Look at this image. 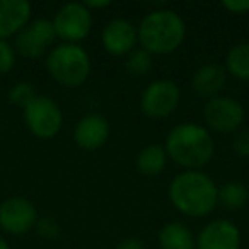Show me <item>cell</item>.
Listing matches in <instances>:
<instances>
[{"mask_svg":"<svg viewBox=\"0 0 249 249\" xmlns=\"http://www.w3.org/2000/svg\"><path fill=\"white\" fill-rule=\"evenodd\" d=\"M213 139L207 128L195 123L174 126L166 139L167 157L188 171H198L213 157Z\"/></svg>","mask_w":249,"mask_h":249,"instance_id":"1","label":"cell"},{"mask_svg":"<svg viewBox=\"0 0 249 249\" xmlns=\"http://www.w3.org/2000/svg\"><path fill=\"white\" fill-rule=\"evenodd\" d=\"M215 183L201 171H184L169 186L171 203L188 217H205L218 203Z\"/></svg>","mask_w":249,"mask_h":249,"instance_id":"2","label":"cell"},{"mask_svg":"<svg viewBox=\"0 0 249 249\" xmlns=\"http://www.w3.org/2000/svg\"><path fill=\"white\" fill-rule=\"evenodd\" d=\"M186 28L179 14L171 9L152 11L142 19L139 26V41L150 55L173 53L184 41Z\"/></svg>","mask_w":249,"mask_h":249,"instance_id":"3","label":"cell"},{"mask_svg":"<svg viewBox=\"0 0 249 249\" xmlns=\"http://www.w3.org/2000/svg\"><path fill=\"white\" fill-rule=\"evenodd\" d=\"M50 75L65 87H79L90 73V58L79 45L63 43L56 46L46 58Z\"/></svg>","mask_w":249,"mask_h":249,"instance_id":"4","label":"cell"},{"mask_svg":"<svg viewBox=\"0 0 249 249\" xmlns=\"http://www.w3.org/2000/svg\"><path fill=\"white\" fill-rule=\"evenodd\" d=\"M24 121L29 132L39 139H53L63 123L58 104L46 96H36L24 109Z\"/></svg>","mask_w":249,"mask_h":249,"instance_id":"5","label":"cell"},{"mask_svg":"<svg viewBox=\"0 0 249 249\" xmlns=\"http://www.w3.org/2000/svg\"><path fill=\"white\" fill-rule=\"evenodd\" d=\"M203 118L205 123L215 132L235 133L244 121V107L237 99L215 96L208 99V103L205 104Z\"/></svg>","mask_w":249,"mask_h":249,"instance_id":"6","label":"cell"},{"mask_svg":"<svg viewBox=\"0 0 249 249\" xmlns=\"http://www.w3.org/2000/svg\"><path fill=\"white\" fill-rule=\"evenodd\" d=\"M179 87L169 79H160L149 84L143 90L140 106L149 118H166L174 113L179 104Z\"/></svg>","mask_w":249,"mask_h":249,"instance_id":"7","label":"cell"},{"mask_svg":"<svg viewBox=\"0 0 249 249\" xmlns=\"http://www.w3.org/2000/svg\"><path fill=\"white\" fill-rule=\"evenodd\" d=\"M53 28H55L56 38H62L69 43L80 41L90 31L92 18H90L89 9L84 4H65L53 19Z\"/></svg>","mask_w":249,"mask_h":249,"instance_id":"8","label":"cell"},{"mask_svg":"<svg viewBox=\"0 0 249 249\" xmlns=\"http://www.w3.org/2000/svg\"><path fill=\"white\" fill-rule=\"evenodd\" d=\"M55 38L53 22L48 19H36L16 35V48L28 58H39L45 55L46 48L55 41Z\"/></svg>","mask_w":249,"mask_h":249,"instance_id":"9","label":"cell"},{"mask_svg":"<svg viewBox=\"0 0 249 249\" xmlns=\"http://www.w3.org/2000/svg\"><path fill=\"white\" fill-rule=\"evenodd\" d=\"M36 220H38V213L35 205L26 198H7L0 205V227L9 234H26L35 227Z\"/></svg>","mask_w":249,"mask_h":249,"instance_id":"10","label":"cell"},{"mask_svg":"<svg viewBox=\"0 0 249 249\" xmlns=\"http://www.w3.org/2000/svg\"><path fill=\"white\" fill-rule=\"evenodd\" d=\"M239 229L229 220H213L207 224L196 239V249H239Z\"/></svg>","mask_w":249,"mask_h":249,"instance_id":"11","label":"cell"},{"mask_svg":"<svg viewBox=\"0 0 249 249\" xmlns=\"http://www.w3.org/2000/svg\"><path fill=\"white\" fill-rule=\"evenodd\" d=\"M101 39H103V45L107 53L121 56L132 52L135 43L139 41V36H137V29L130 21L114 19V21L107 22Z\"/></svg>","mask_w":249,"mask_h":249,"instance_id":"12","label":"cell"},{"mask_svg":"<svg viewBox=\"0 0 249 249\" xmlns=\"http://www.w3.org/2000/svg\"><path fill=\"white\" fill-rule=\"evenodd\" d=\"M109 137V123L101 114H87L77 123L73 139L75 143L84 150H96Z\"/></svg>","mask_w":249,"mask_h":249,"instance_id":"13","label":"cell"},{"mask_svg":"<svg viewBox=\"0 0 249 249\" xmlns=\"http://www.w3.org/2000/svg\"><path fill=\"white\" fill-rule=\"evenodd\" d=\"M31 18V4L26 0H0V39L18 35Z\"/></svg>","mask_w":249,"mask_h":249,"instance_id":"14","label":"cell"},{"mask_svg":"<svg viewBox=\"0 0 249 249\" xmlns=\"http://www.w3.org/2000/svg\"><path fill=\"white\" fill-rule=\"evenodd\" d=\"M227 82L225 69L218 63H205L191 77V87L200 97H215Z\"/></svg>","mask_w":249,"mask_h":249,"instance_id":"15","label":"cell"},{"mask_svg":"<svg viewBox=\"0 0 249 249\" xmlns=\"http://www.w3.org/2000/svg\"><path fill=\"white\" fill-rule=\"evenodd\" d=\"M159 244L160 249H196L193 232L181 222H171L160 229Z\"/></svg>","mask_w":249,"mask_h":249,"instance_id":"16","label":"cell"},{"mask_svg":"<svg viewBox=\"0 0 249 249\" xmlns=\"http://www.w3.org/2000/svg\"><path fill=\"white\" fill-rule=\"evenodd\" d=\"M167 162V154L162 145H147L137 156V169L145 176H157L164 171Z\"/></svg>","mask_w":249,"mask_h":249,"instance_id":"17","label":"cell"},{"mask_svg":"<svg viewBox=\"0 0 249 249\" xmlns=\"http://www.w3.org/2000/svg\"><path fill=\"white\" fill-rule=\"evenodd\" d=\"M225 69L239 80H249V41L232 46L225 58Z\"/></svg>","mask_w":249,"mask_h":249,"instance_id":"18","label":"cell"},{"mask_svg":"<svg viewBox=\"0 0 249 249\" xmlns=\"http://www.w3.org/2000/svg\"><path fill=\"white\" fill-rule=\"evenodd\" d=\"M217 198L227 210H241L249 200V191L242 183L231 181L217 190Z\"/></svg>","mask_w":249,"mask_h":249,"instance_id":"19","label":"cell"},{"mask_svg":"<svg viewBox=\"0 0 249 249\" xmlns=\"http://www.w3.org/2000/svg\"><path fill=\"white\" fill-rule=\"evenodd\" d=\"M124 67H126V72L128 73H132V75H135V77H142V75H145L150 70V67H152V55H150L149 52H145L143 48L137 50V52L130 53Z\"/></svg>","mask_w":249,"mask_h":249,"instance_id":"20","label":"cell"},{"mask_svg":"<svg viewBox=\"0 0 249 249\" xmlns=\"http://www.w3.org/2000/svg\"><path fill=\"white\" fill-rule=\"evenodd\" d=\"M36 96H38V94H36L35 87L28 82L16 84V86L9 90V101H11L14 106L22 107V109H26V107L35 101Z\"/></svg>","mask_w":249,"mask_h":249,"instance_id":"21","label":"cell"},{"mask_svg":"<svg viewBox=\"0 0 249 249\" xmlns=\"http://www.w3.org/2000/svg\"><path fill=\"white\" fill-rule=\"evenodd\" d=\"M36 232L45 239H55L60 234V225L53 217H41L36 220Z\"/></svg>","mask_w":249,"mask_h":249,"instance_id":"22","label":"cell"},{"mask_svg":"<svg viewBox=\"0 0 249 249\" xmlns=\"http://www.w3.org/2000/svg\"><path fill=\"white\" fill-rule=\"evenodd\" d=\"M16 63V52L12 45L5 39H0V73L11 72Z\"/></svg>","mask_w":249,"mask_h":249,"instance_id":"23","label":"cell"},{"mask_svg":"<svg viewBox=\"0 0 249 249\" xmlns=\"http://www.w3.org/2000/svg\"><path fill=\"white\" fill-rule=\"evenodd\" d=\"M232 149L242 157H249V130H237L232 137Z\"/></svg>","mask_w":249,"mask_h":249,"instance_id":"24","label":"cell"},{"mask_svg":"<svg viewBox=\"0 0 249 249\" xmlns=\"http://www.w3.org/2000/svg\"><path fill=\"white\" fill-rule=\"evenodd\" d=\"M224 9L234 12V14H244L249 11V0H224Z\"/></svg>","mask_w":249,"mask_h":249,"instance_id":"25","label":"cell"},{"mask_svg":"<svg viewBox=\"0 0 249 249\" xmlns=\"http://www.w3.org/2000/svg\"><path fill=\"white\" fill-rule=\"evenodd\" d=\"M114 249H145L142 244V241L135 237H128V239H123L121 242H118V246Z\"/></svg>","mask_w":249,"mask_h":249,"instance_id":"26","label":"cell"},{"mask_svg":"<svg viewBox=\"0 0 249 249\" xmlns=\"http://www.w3.org/2000/svg\"><path fill=\"white\" fill-rule=\"evenodd\" d=\"M84 5H86L87 9H90V7L103 9V7H107V5H111V2H109V0H101V2H99V0H97V2H96V0H87Z\"/></svg>","mask_w":249,"mask_h":249,"instance_id":"27","label":"cell"},{"mask_svg":"<svg viewBox=\"0 0 249 249\" xmlns=\"http://www.w3.org/2000/svg\"><path fill=\"white\" fill-rule=\"evenodd\" d=\"M0 249H11V248H9V244L2 237H0Z\"/></svg>","mask_w":249,"mask_h":249,"instance_id":"28","label":"cell"}]
</instances>
